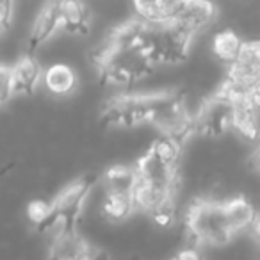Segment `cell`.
<instances>
[{
  "mask_svg": "<svg viewBox=\"0 0 260 260\" xmlns=\"http://www.w3.org/2000/svg\"><path fill=\"white\" fill-rule=\"evenodd\" d=\"M152 25L141 18L118 25L100 48L93 61L102 82L111 86H132L150 77L157 64L150 55Z\"/></svg>",
  "mask_w": 260,
  "mask_h": 260,
  "instance_id": "cell-1",
  "label": "cell"
},
{
  "mask_svg": "<svg viewBox=\"0 0 260 260\" xmlns=\"http://www.w3.org/2000/svg\"><path fill=\"white\" fill-rule=\"evenodd\" d=\"M96 182V175H82L59 191L50 202H32L27 209L32 226L48 237L77 228Z\"/></svg>",
  "mask_w": 260,
  "mask_h": 260,
  "instance_id": "cell-2",
  "label": "cell"
},
{
  "mask_svg": "<svg viewBox=\"0 0 260 260\" xmlns=\"http://www.w3.org/2000/svg\"><path fill=\"white\" fill-rule=\"evenodd\" d=\"M184 224L194 246H224L237 235L228 219L224 202L210 198L192 202L185 212Z\"/></svg>",
  "mask_w": 260,
  "mask_h": 260,
  "instance_id": "cell-3",
  "label": "cell"
},
{
  "mask_svg": "<svg viewBox=\"0 0 260 260\" xmlns=\"http://www.w3.org/2000/svg\"><path fill=\"white\" fill-rule=\"evenodd\" d=\"M184 146L159 136L148 152L136 162L138 180L153 187L177 192L180 184V155Z\"/></svg>",
  "mask_w": 260,
  "mask_h": 260,
  "instance_id": "cell-4",
  "label": "cell"
},
{
  "mask_svg": "<svg viewBox=\"0 0 260 260\" xmlns=\"http://www.w3.org/2000/svg\"><path fill=\"white\" fill-rule=\"evenodd\" d=\"M175 89L155 93H125L112 96L102 109V121L109 126H138L155 119Z\"/></svg>",
  "mask_w": 260,
  "mask_h": 260,
  "instance_id": "cell-5",
  "label": "cell"
},
{
  "mask_svg": "<svg viewBox=\"0 0 260 260\" xmlns=\"http://www.w3.org/2000/svg\"><path fill=\"white\" fill-rule=\"evenodd\" d=\"M221 89L232 102L260 93V45L258 41H242L237 57L230 62Z\"/></svg>",
  "mask_w": 260,
  "mask_h": 260,
  "instance_id": "cell-6",
  "label": "cell"
},
{
  "mask_svg": "<svg viewBox=\"0 0 260 260\" xmlns=\"http://www.w3.org/2000/svg\"><path fill=\"white\" fill-rule=\"evenodd\" d=\"M192 38L171 20L166 23H153L150 38V55L159 64H178L189 55Z\"/></svg>",
  "mask_w": 260,
  "mask_h": 260,
  "instance_id": "cell-7",
  "label": "cell"
},
{
  "mask_svg": "<svg viewBox=\"0 0 260 260\" xmlns=\"http://www.w3.org/2000/svg\"><path fill=\"white\" fill-rule=\"evenodd\" d=\"M234 102L221 89L214 91L203 100L198 111L192 114V130L194 134L207 138H219L232 130Z\"/></svg>",
  "mask_w": 260,
  "mask_h": 260,
  "instance_id": "cell-8",
  "label": "cell"
},
{
  "mask_svg": "<svg viewBox=\"0 0 260 260\" xmlns=\"http://www.w3.org/2000/svg\"><path fill=\"white\" fill-rule=\"evenodd\" d=\"M216 13V6L210 0H182V6L173 22L191 36H196L200 30L214 22Z\"/></svg>",
  "mask_w": 260,
  "mask_h": 260,
  "instance_id": "cell-9",
  "label": "cell"
},
{
  "mask_svg": "<svg viewBox=\"0 0 260 260\" xmlns=\"http://www.w3.org/2000/svg\"><path fill=\"white\" fill-rule=\"evenodd\" d=\"M61 29V13H59V0H48L36 16V22L32 23V29L27 38L25 54L34 55V52L47 43L57 30Z\"/></svg>",
  "mask_w": 260,
  "mask_h": 260,
  "instance_id": "cell-10",
  "label": "cell"
},
{
  "mask_svg": "<svg viewBox=\"0 0 260 260\" xmlns=\"http://www.w3.org/2000/svg\"><path fill=\"white\" fill-rule=\"evenodd\" d=\"M93 242H89L77 228L57 232L50 235L47 249V260H79Z\"/></svg>",
  "mask_w": 260,
  "mask_h": 260,
  "instance_id": "cell-11",
  "label": "cell"
},
{
  "mask_svg": "<svg viewBox=\"0 0 260 260\" xmlns=\"http://www.w3.org/2000/svg\"><path fill=\"white\" fill-rule=\"evenodd\" d=\"M258 107L260 93L234 100V116H232V130L239 132L242 138L256 141L258 138Z\"/></svg>",
  "mask_w": 260,
  "mask_h": 260,
  "instance_id": "cell-12",
  "label": "cell"
},
{
  "mask_svg": "<svg viewBox=\"0 0 260 260\" xmlns=\"http://www.w3.org/2000/svg\"><path fill=\"white\" fill-rule=\"evenodd\" d=\"M11 84L15 94H32L38 89L41 79H43V70L34 55L23 54L15 66H11Z\"/></svg>",
  "mask_w": 260,
  "mask_h": 260,
  "instance_id": "cell-13",
  "label": "cell"
},
{
  "mask_svg": "<svg viewBox=\"0 0 260 260\" xmlns=\"http://www.w3.org/2000/svg\"><path fill=\"white\" fill-rule=\"evenodd\" d=\"M61 29L70 34L89 32V9L84 0H59Z\"/></svg>",
  "mask_w": 260,
  "mask_h": 260,
  "instance_id": "cell-14",
  "label": "cell"
},
{
  "mask_svg": "<svg viewBox=\"0 0 260 260\" xmlns=\"http://www.w3.org/2000/svg\"><path fill=\"white\" fill-rule=\"evenodd\" d=\"M182 0H134L138 18L148 23H166L177 16Z\"/></svg>",
  "mask_w": 260,
  "mask_h": 260,
  "instance_id": "cell-15",
  "label": "cell"
},
{
  "mask_svg": "<svg viewBox=\"0 0 260 260\" xmlns=\"http://www.w3.org/2000/svg\"><path fill=\"white\" fill-rule=\"evenodd\" d=\"M226 207L228 219H230L232 226H234L235 234H242V232H256L258 226V216H256L255 207L249 203V200H246L244 196H235L232 200L224 202Z\"/></svg>",
  "mask_w": 260,
  "mask_h": 260,
  "instance_id": "cell-16",
  "label": "cell"
},
{
  "mask_svg": "<svg viewBox=\"0 0 260 260\" xmlns=\"http://www.w3.org/2000/svg\"><path fill=\"white\" fill-rule=\"evenodd\" d=\"M138 175L134 166H112L104 173V191L107 194H121L134 198Z\"/></svg>",
  "mask_w": 260,
  "mask_h": 260,
  "instance_id": "cell-17",
  "label": "cell"
},
{
  "mask_svg": "<svg viewBox=\"0 0 260 260\" xmlns=\"http://www.w3.org/2000/svg\"><path fill=\"white\" fill-rule=\"evenodd\" d=\"M45 86L48 91H52L54 94H68L75 89L77 86V75L70 66L66 64H52L50 68H47V72H43Z\"/></svg>",
  "mask_w": 260,
  "mask_h": 260,
  "instance_id": "cell-18",
  "label": "cell"
},
{
  "mask_svg": "<svg viewBox=\"0 0 260 260\" xmlns=\"http://www.w3.org/2000/svg\"><path fill=\"white\" fill-rule=\"evenodd\" d=\"M102 210H104V216L109 217V219H112V221L128 219V217L136 212L134 198H132V196L107 194V192H104Z\"/></svg>",
  "mask_w": 260,
  "mask_h": 260,
  "instance_id": "cell-19",
  "label": "cell"
},
{
  "mask_svg": "<svg viewBox=\"0 0 260 260\" xmlns=\"http://www.w3.org/2000/svg\"><path fill=\"white\" fill-rule=\"evenodd\" d=\"M242 47V40L234 32V30H221L219 34H216L212 41V50L219 61L230 64L235 57H237L239 50Z\"/></svg>",
  "mask_w": 260,
  "mask_h": 260,
  "instance_id": "cell-20",
  "label": "cell"
},
{
  "mask_svg": "<svg viewBox=\"0 0 260 260\" xmlns=\"http://www.w3.org/2000/svg\"><path fill=\"white\" fill-rule=\"evenodd\" d=\"M15 96L11 84V70L9 66H0V107L8 104Z\"/></svg>",
  "mask_w": 260,
  "mask_h": 260,
  "instance_id": "cell-21",
  "label": "cell"
},
{
  "mask_svg": "<svg viewBox=\"0 0 260 260\" xmlns=\"http://www.w3.org/2000/svg\"><path fill=\"white\" fill-rule=\"evenodd\" d=\"M11 22H13V11L11 9H6L4 6H0V34H4L11 27Z\"/></svg>",
  "mask_w": 260,
  "mask_h": 260,
  "instance_id": "cell-22",
  "label": "cell"
},
{
  "mask_svg": "<svg viewBox=\"0 0 260 260\" xmlns=\"http://www.w3.org/2000/svg\"><path fill=\"white\" fill-rule=\"evenodd\" d=\"M171 260H202V255H200L198 249L187 248V249H184V251L177 253Z\"/></svg>",
  "mask_w": 260,
  "mask_h": 260,
  "instance_id": "cell-23",
  "label": "cell"
},
{
  "mask_svg": "<svg viewBox=\"0 0 260 260\" xmlns=\"http://www.w3.org/2000/svg\"><path fill=\"white\" fill-rule=\"evenodd\" d=\"M0 6H4L6 9H11L13 11V0H0Z\"/></svg>",
  "mask_w": 260,
  "mask_h": 260,
  "instance_id": "cell-24",
  "label": "cell"
},
{
  "mask_svg": "<svg viewBox=\"0 0 260 260\" xmlns=\"http://www.w3.org/2000/svg\"><path fill=\"white\" fill-rule=\"evenodd\" d=\"M6 171H8V168H2V170H0V177H2V175H6Z\"/></svg>",
  "mask_w": 260,
  "mask_h": 260,
  "instance_id": "cell-25",
  "label": "cell"
}]
</instances>
